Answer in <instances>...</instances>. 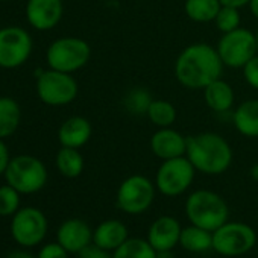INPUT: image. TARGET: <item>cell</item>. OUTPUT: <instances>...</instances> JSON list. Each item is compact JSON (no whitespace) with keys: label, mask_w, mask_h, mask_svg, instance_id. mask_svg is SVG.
<instances>
[{"label":"cell","mask_w":258,"mask_h":258,"mask_svg":"<svg viewBox=\"0 0 258 258\" xmlns=\"http://www.w3.org/2000/svg\"><path fill=\"white\" fill-rule=\"evenodd\" d=\"M222 70L223 62L217 49L205 43L187 46L175 62V76L188 90H204L220 78Z\"/></svg>","instance_id":"cell-1"},{"label":"cell","mask_w":258,"mask_h":258,"mask_svg":"<svg viewBox=\"0 0 258 258\" xmlns=\"http://www.w3.org/2000/svg\"><path fill=\"white\" fill-rule=\"evenodd\" d=\"M185 157L196 172L204 175H222L232 164V148L216 133H201L187 137Z\"/></svg>","instance_id":"cell-2"},{"label":"cell","mask_w":258,"mask_h":258,"mask_svg":"<svg viewBox=\"0 0 258 258\" xmlns=\"http://www.w3.org/2000/svg\"><path fill=\"white\" fill-rule=\"evenodd\" d=\"M185 214L191 225L214 232L228 222L229 210L225 199L211 190H196L185 201Z\"/></svg>","instance_id":"cell-3"},{"label":"cell","mask_w":258,"mask_h":258,"mask_svg":"<svg viewBox=\"0 0 258 258\" xmlns=\"http://www.w3.org/2000/svg\"><path fill=\"white\" fill-rule=\"evenodd\" d=\"M7 184L22 195L40 191L47 182V169L41 160L32 155H17L11 158L5 172Z\"/></svg>","instance_id":"cell-4"},{"label":"cell","mask_w":258,"mask_h":258,"mask_svg":"<svg viewBox=\"0 0 258 258\" xmlns=\"http://www.w3.org/2000/svg\"><path fill=\"white\" fill-rule=\"evenodd\" d=\"M90 44L78 37H62L55 40L46 53V61L50 69L73 73L81 70L90 61Z\"/></svg>","instance_id":"cell-5"},{"label":"cell","mask_w":258,"mask_h":258,"mask_svg":"<svg viewBox=\"0 0 258 258\" xmlns=\"http://www.w3.org/2000/svg\"><path fill=\"white\" fill-rule=\"evenodd\" d=\"M79 87L72 73L53 69L37 73V94L49 106H64L72 103L78 96Z\"/></svg>","instance_id":"cell-6"},{"label":"cell","mask_w":258,"mask_h":258,"mask_svg":"<svg viewBox=\"0 0 258 258\" xmlns=\"http://www.w3.org/2000/svg\"><path fill=\"white\" fill-rule=\"evenodd\" d=\"M155 184L143 175L127 176L118 185L115 196L117 208L129 216L143 214L151 208L155 199Z\"/></svg>","instance_id":"cell-7"},{"label":"cell","mask_w":258,"mask_h":258,"mask_svg":"<svg viewBox=\"0 0 258 258\" xmlns=\"http://www.w3.org/2000/svg\"><path fill=\"white\" fill-rule=\"evenodd\" d=\"M195 173L196 169L185 155L172 160H164L157 170L155 187L161 195L167 198L181 196L193 184Z\"/></svg>","instance_id":"cell-8"},{"label":"cell","mask_w":258,"mask_h":258,"mask_svg":"<svg viewBox=\"0 0 258 258\" xmlns=\"http://www.w3.org/2000/svg\"><path fill=\"white\" fill-rule=\"evenodd\" d=\"M256 232L243 222H225L213 232V250L222 256H240L253 249Z\"/></svg>","instance_id":"cell-9"},{"label":"cell","mask_w":258,"mask_h":258,"mask_svg":"<svg viewBox=\"0 0 258 258\" xmlns=\"http://www.w3.org/2000/svg\"><path fill=\"white\" fill-rule=\"evenodd\" d=\"M216 49L223 66L231 69H243L258 53L255 34L244 28L223 34Z\"/></svg>","instance_id":"cell-10"},{"label":"cell","mask_w":258,"mask_h":258,"mask_svg":"<svg viewBox=\"0 0 258 258\" xmlns=\"http://www.w3.org/2000/svg\"><path fill=\"white\" fill-rule=\"evenodd\" d=\"M49 229L46 214L35 207L20 208L11 220V235L22 247H34L40 244Z\"/></svg>","instance_id":"cell-11"},{"label":"cell","mask_w":258,"mask_h":258,"mask_svg":"<svg viewBox=\"0 0 258 258\" xmlns=\"http://www.w3.org/2000/svg\"><path fill=\"white\" fill-rule=\"evenodd\" d=\"M32 38L23 28L8 26L0 29V67L17 69L32 53Z\"/></svg>","instance_id":"cell-12"},{"label":"cell","mask_w":258,"mask_h":258,"mask_svg":"<svg viewBox=\"0 0 258 258\" xmlns=\"http://www.w3.org/2000/svg\"><path fill=\"white\" fill-rule=\"evenodd\" d=\"M62 0H28L26 19L37 31H50L62 19Z\"/></svg>","instance_id":"cell-13"},{"label":"cell","mask_w":258,"mask_h":258,"mask_svg":"<svg viewBox=\"0 0 258 258\" xmlns=\"http://www.w3.org/2000/svg\"><path fill=\"white\" fill-rule=\"evenodd\" d=\"M56 241L69 252L79 253L93 243V231L82 219H69L56 231Z\"/></svg>","instance_id":"cell-14"},{"label":"cell","mask_w":258,"mask_h":258,"mask_svg":"<svg viewBox=\"0 0 258 258\" xmlns=\"http://www.w3.org/2000/svg\"><path fill=\"white\" fill-rule=\"evenodd\" d=\"M151 149L154 155L163 161L184 157L187 151V139L172 126L158 127V131L154 133L151 139Z\"/></svg>","instance_id":"cell-15"},{"label":"cell","mask_w":258,"mask_h":258,"mask_svg":"<svg viewBox=\"0 0 258 258\" xmlns=\"http://www.w3.org/2000/svg\"><path fill=\"white\" fill-rule=\"evenodd\" d=\"M182 226L172 216H160L152 222L148 231V241L152 247L158 250H172L179 244Z\"/></svg>","instance_id":"cell-16"},{"label":"cell","mask_w":258,"mask_h":258,"mask_svg":"<svg viewBox=\"0 0 258 258\" xmlns=\"http://www.w3.org/2000/svg\"><path fill=\"white\" fill-rule=\"evenodd\" d=\"M91 133H93L91 123L85 117L73 115L59 126L58 140L64 148L79 149L88 143V140L91 139Z\"/></svg>","instance_id":"cell-17"},{"label":"cell","mask_w":258,"mask_h":258,"mask_svg":"<svg viewBox=\"0 0 258 258\" xmlns=\"http://www.w3.org/2000/svg\"><path fill=\"white\" fill-rule=\"evenodd\" d=\"M127 238H129V232L126 225L117 219L105 220L99 223V226L93 231V243L109 252H114Z\"/></svg>","instance_id":"cell-18"},{"label":"cell","mask_w":258,"mask_h":258,"mask_svg":"<svg viewBox=\"0 0 258 258\" xmlns=\"http://www.w3.org/2000/svg\"><path fill=\"white\" fill-rule=\"evenodd\" d=\"M237 133L246 139H258V99L241 102L232 112Z\"/></svg>","instance_id":"cell-19"},{"label":"cell","mask_w":258,"mask_h":258,"mask_svg":"<svg viewBox=\"0 0 258 258\" xmlns=\"http://www.w3.org/2000/svg\"><path fill=\"white\" fill-rule=\"evenodd\" d=\"M202 91L207 106L214 112H226L234 105V90L226 81L220 78L213 81Z\"/></svg>","instance_id":"cell-20"},{"label":"cell","mask_w":258,"mask_h":258,"mask_svg":"<svg viewBox=\"0 0 258 258\" xmlns=\"http://www.w3.org/2000/svg\"><path fill=\"white\" fill-rule=\"evenodd\" d=\"M22 109L16 99L0 97V139L11 137L20 126Z\"/></svg>","instance_id":"cell-21"},{"label":"cell","mask_w":258,"mask_h":258,"mask_svg":"<svg viewBox=\"0 0 258 258\" xmlns=\"http://www.w3.org/2000/svg\"><path fill=\"white\" fill-rule=\"evenodd\" d=\"M179 244L188 252H196V253L207 252L213 249V232L199 228L196 225H190L187 228H182Z\"/></svg>","instance_id":"cell-22"},{"label":"cell","mask_w":258,"mask_h":258,"mask_svg":"<svg viewBox=\"0 0 258 258\" xmlns=\"http://www.w3.org/2000/svg\"><path fill=\"white\" fill-rule=\"evenodd\" d=\"M220 8V0H185L184 4V11L187 17L196 23L214 22Z\"/></svg>","instance_id":"cell-23"},{"label":"cell","mask_w":258,"mask_h":258,"mask_svg":"<svg viewBox=\"0 0 258 258\" xmlns=\"http://www.w3.org/2000/svg\"><path fill=\"white\" fill-rule=\"evenodd\" d=\"M56 169L66 178H78L84 172V157L75 148H61L56 154Z\"/></svg>","instance_id":"cell-24"},{"label":"cell","mask_w":258,"mask_h":258,"mask_svg":"<svg viewBox=\"0 0 258 258\" xmlns=\"http://www.w3.org/2000/svg\"><path fill=\"white\" fill-rule=\"evenodd\" d=\"M112 258H157V250L148 238L129 237L112 252Z\"/></svg>","instance_id":"cell-25"},{"label":"cell","mask_w":258,"mask_h":258,"mask_svg":"<svg viewBox=\"0 0 258 258\" xmlns=\"http://www.w3.org/2000/svg\"><path fill=\"white\" fill-rule=\"evenodd\" d=\"M146 115L157 127H170L176 120V108L164 99H155L151 102Z\"/></svg>","instance_id":"cell-26"},{"label":"cell","mask_w":258,"mask_h":258,"mask_svg":"<svg viewBox=\"0 0 258 258\" xmlns=\"http://www.w3.org/2000/svg\"><path fill=\"white\" fill-rule=\"evenodd\" d=\"M154 99L151 97V93L145 88H134L124 96V108L136 115H142L148 112V108Z\"/></svg>","instance_id":"cell-27"},{"label":"cell","mask_w":258,"mask_h":258,"mask_svg":"<svg viewBox=\"0 0 258 258\" xmlns=\"http://www.w3.org/2000/svg\"><path fill=\"white\" fill-rule=\"evenodd\" d=\"M20 195L10 184L0 187V216H14L20 210Z\"/></svg>","instance_id":"cell-28"},{"label":"cell","mask_w":258,"mask_h":258,"mask_svg":"<svg viewBox=\"0 0 258 258\" xmlns=\"http://www.w3.org/2000/svg\"><path fill=\"white\" fill-rule=\"evenodd\" d=\"M240 22H241V17H240L238 8L225 7V5H222L217 17L214 19L216 28L222 34H226V32H231V31L240 28Z\"/></svg>","instance_id":"cell-29"},{"label":"cell","mask_w":258,"mask_h":258,"mask_svg":"<svg viewBox=\"0 0 258 258\" xmlns=\"http://www.w3.org/2000/svg\"><path fill=\"white\" fill-rule=\"evenodd\" d=\"M243 76L249 87L258 91V53L243 67Z\"/></svg>","instance_id":"cell-30"},{"label":"cell","mask_w":258,"mask_h":258,"mask_svg":"<svg viewBox=\"0 0 258 258\" xmlns=\"http://www.w3.org/2000/svg\"><path fill=\"white\" fill-rule=\"evenodd\" d=\"M67 256L69 252L58 241L44 244L37 255V258H67Z\"/></svg>","instance_id":"cell-31"},{"label":"cell","mask_w":258,"mask_h":258,"mask_svg":"<svg viewBox=\"0 0 258 258\" xmlns=\"http://www.w3.org/2000/svg\"><path fill=\"white\" fill-rule=\"evenodd\" d=\"M78 255H79V258H112L109 250H105V249L96 246L94 243H91L90 246L82 249Z\"/></svg>","instance_id":"cell-32"},{"label":"cell","mask_w":258,"mask_h":258,"mask_svg":"<svg viewBox=\"0 0 258 258\" xmlns=\"http://www.w3.org/2000/svg\"><path fill=\"white\" fill-rule=\"evenodd\" d=\"M10 161H11L10 151H8V148H7V145L4 143V140L0 139V175H5Z\"/></svg>","instance_id":"cell-33"},{"label":"cell","mask_w":258,"mask_h":258,"mask_svg":"<svg viewBox=\"0 0 258 258\" xmlns=\"http://www.w3.org/2000/svg\"><path fill=\"white\" fill-rule=\"evenodd\" d=\"M250 0H220V4L225 5V7H232V8H241V7H246L249 5Z\"/></svg>","instance_id":"cell-34"},{"label":"cell","mask_w":258,"mask_h":258,"mask_svg":"<svg viewBox=\"0 0 258 258\" xmlns=\"http://www.w3.org/2000/svg\"><path fill=\"white\" fill-rule=\"evenodd\" d=\"M7 258H37L35 255H32L31 252H28V250H13Z\"/></svg>","instance_id":"cell-35"},{"label":"cell","mask_w":258,"mask_h":258,"mask_svg":"<svg viewBox=\"0 0 258 258\" xmlns=\"http://www.w3.org/2000/svg\"><path fill=\"white\" fill-rule=\"evenodd\" d=\"M247 7H249L250 14L253 16V19H256V20H258V0H250Z\"/></svg>","instance_id":"cell-36"},{"label":"cell","mask_w":258,"mask_h":258,"mask_svg":"<svg viewBox=\"0 0 258 258\" xmlns=\"http://www.w3.org/2000/svg\"><path fill=\"white\" fill-rule=\"evenodd\" d=\"M157 258H175V255L172 250H158Z\"/></svg>","instance_id":"cell-37"},{"label":"cell","mask_w":258,"mask_h":258,"mask_svg":"<svg viewBox=\"0 0 258 258\" xmlns=\"http://www.w3.org/2000/svg\"><path fill=\"white\" fill-rule=\"evenodd\" d=\"M250 178L258 181V164H253L252 169H250Z\"/></svg>","instance_id":"cell-38"},{"label":"cell","mask_w":258,"mask_h":258,"mask_svg":"<svg viewBox=\"0 0 258 258\" xmlns=\"http://www.w3.org/2000/svg\"><path fill=\"white\" fill-rule=\"evenodd\" d=\"M255 37H256V49H258V32L255 34Z\"/></svg>","instance_id":"cell-39"},{"label":"cell","mask_w":258,"mask_h":258,"mask_svg":"<svg viewBox=\"0 0 258 258\" xmlns=\"http://www.w3.org/2000/svg\"><path fill=\"white\" fill-rule=\"evenodd\" d=\"M0 2H8V0H0Z\"/></svg>","instance_id":"cell-40"}]
</instances>
